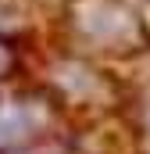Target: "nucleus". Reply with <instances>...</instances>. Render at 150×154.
Wrapping results in <instances>:
<instances>
[{"mask_svg":"<svg viewBox=\"0 0 150 154\" xmlns=\"http://www.w3.org/2000/svg\"><path fill=\"white\" fill-rule=\"evenodd\" d=\"M14 65V50H11V43L7 39H0V75H7V68Z\"/></svg>","mask_w":150,"mask_h":154,"instance_id":"nucleus-1","label":"nucleus"}]
</instances>
